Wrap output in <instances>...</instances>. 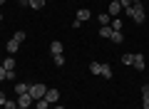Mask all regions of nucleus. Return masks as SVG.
<instances>
[{"mask_svg":"<svg viewBox=\"0 0 149 109\" xmlns=\"http://www.w3.org/2000/svg\"><path fill=\"white\" fill-rule=\"evenodd\" d=\"M124 12H127V15L132 17L137 25H142V22L147 20V12H144V5H142V3H132V5H129Z\"/></svg>","mask_w":149,"mask_h":109,"instance_id":"1","label":"nucleus"},{"mask_svg":"<svg viewBox=\"0 0 149 109\" xmlns=\"http://www.w3.org/2000/svg\"><path fill=\"white\" fill-rule=\"evenodd\" d=\"M45 92H47V87H45L42 82H35V84H30V89H27V94L32 97V102L42 99V97H45Z\"/></svg>","mask_w":149,"mask_h":109,"instance_id":"2","label":"nucleus"},{"mask_svg":"<svg viewBox=\"0 0 149 109\" xmlns=\"http://www.w3.org/2000/svg\"><path fill=\"white\" fill-rule=\"evenodd\" d=\"M45 99H47L50 104H57V99H60V92H57V89H50V87H47V92H45Z\"/></svg>","mask_w":149,"mask_h":109,"instance_id":"3","label":"nucleus"},{"mask_svg":"<svg viewBox=\"0 0 149 109\" xmlns=\"http://www.w3.org/2000/svg\"><path fill=\"white\" fill-rule=\"evenodd\" d=\"M119 12H122V5H119V3H109V8H107V15H109V17H117Z\"/></svg>","mask_w":149,"mask_h":109,"instance_id":"4","label":"nucleus"},{"mask_svg":"<svg viewBox=\"0 0 149 109\" xmlns=\"http://www.w3.org/2000/svg\"><path fill=\"white\" fill-rule=\"evenodd\" d=\"M17 107H32V97L30 94H17Z\"/></svg>","mask_w":149,"mask_h":109,"instance_id":"5","label":"nucleus"},{"mask_svg":"<svg viewBox=\"0 0 149 109\" xmlns=\"http://www.w3.org/2000/svg\"><path fill=\"white\" fill-rule=\"evenodd\" d=\"M92 17V12L87 10V8H82V10H77V17H74V20H80V22H87Z\"/></svg>","mask_w":149,"mask_h":109,"instance_id":"6","label":"nucleus"},{"mask_svg":"<svg viewBox=\"0 0 149 109\" xmlns=\"http://www.w3.org/2000/svg\"><path fill=\"white\" fill-rule=\"evenodd\" d=\"M5 50H8V55H17V50H20V42H17V40H10V42L5 45Z\"/></svg>","mask_w":149,"mask_h":109,"instance_id":"7","label":"nucleus"},{"mask_svg":"<svg viewBox=\"0 0 149 109\" xmlns=\"http://www.w3.org/2000/svg\"><path fill=\"white\" fill-rule=\"evenodd\" d=\"M62 50H65V45L60 40H55L52 45H50V52H52V55H62Z\"/></svg>","mask_w":149,"mask_h":109,"instance_id":"8","label":"nucleus"},{"mask_svg":"<svg viewBox=\"0 0 149 109\" xmlns=\"http://www.w3.org/2000/svg\"><path fill=\"white\" fill-rule=\"evenodd\" d=\"M134 67H137V69H144V67H147V62H144V55H134Z\"/></svg>","mask_w":149,"mask_h":109,"instance_id":"9","label":"nucleus"},{"mask_svg":"<svg viewBox=\"0 0 149 109\" xmlns=\"http://www.w3.org/2000/svg\"><path fill=\"white\" fill-rule=\"evenodd\" d=\"M122 25H124V22L119 20V17H112V22H109V27H112L114 32H122Z\"/></svg>","mask_w":149,"mask_h":109,"instance_id":"10","label":"nucleus"},{"mask_svg":"<svg viewBox=\"0 0 149 109\" xmlns=\"http://www.w3.org/2000/svg\"><path fill=\"white\" fill-rule=\"evenodd\" d=\"M100 77H104V79L112 77V67H109L107 62H102V72H100Z\"/></svg>","mask_w":149,"mask_h":109,"instance_id":"11","label":"nucleus"},{"mask_svg":"<svg viewBox=\"0 0 149 109\" xmlns=\"http://www.w3.org/2000/svg\"><path fill=\"white\" fill-rule=\"evenodd\" d=\"M112 32H114V30H112L109 25H102V27H100V37H107V40H109V37H112Z\"/></svg>","mask_w":149,"mask_h":109,"instance_id":"12","label":"nucleus"},{"mask_svg":"<svg viewBox=\"0 0 149 109\" xmlns=\"http://www.w3.org/2000/svg\"><path fill=\"white\" fill-rule=\"evenodd\" d=\"M50 107H52V104H50V102H47L45 97H42V99H37V102H35V109H50Z\"/></svg>","mask_w":149,"mask_h":109,"instance_id":"13","label":"nucleus"},{"mask_svg":"<svg viewBox=\"0 0 149 109\" xmlns=\"http://www.w3.org/2000/svg\"><path fill=\"white\" fill-rule=\"evenodd\" d=\"M27 89H30V84H25V82L15 84V94H27Z\"/></svg>","mask_w":149,"mask_h":109,"instance_id":"14","label":"nucleus"},{"mask_svg":"<svg viewBox=\"0 0 149 109\" xmlns=\"http://www.w3.org/2000/svg\"><path fill=\"white\" fill-rule=\"evenodd\" d=\"M109 40L114 42V45H122V42H124V35H122V32H112V37H109Z\"/></svg>","mask_w":149,"mask_h":109,"instance_id":"15","label":"nucleus"},{"mask_svg":"<svg viewBox=\"0 0 149 109\" xmlns=\"http://www.w3.org/2000/svg\"><path fill=\"white\" fill-rule=\"evenodd\" d=\"M3 67H5L8 72H13V69H15V57H8L5 62H3Z\"/></svg>","mask_w":149,"mask_h":109,"instance_id":"16","label":"nucleus"},{"mask_svg":"<svg viewBox=\"0 0 149 109\" xmlns=\"http://www.w3.org/2000/svg\"><path fill=\"white\" fill-rule=\"evenodd\" d=\"M97 20H100V27H102V25H109V22H112V17L107 15V12H102V15H97Z\"/></svg>","mask_w":149,"mask_h":109,"instance_id":"17","label":"nucleus"},{"mask_svg":"<svg viewBox=\"0 0 149 109\" xmlns=\"http://www.w3.org/2000/svg\"><path fill=\"white\" fill-rule=\"evenodd\" d=\"M45 3L47 0H30V8L32 10H40V8H45Z\"/></svg>","mask_w":149,"mask_h":109,"instance_id":"18","label":"nucleus"},{"mask_svg":"<svg viewBox=\"0 0 149 109\" xmlns=\"http://www.w3.org/2000/svg\"><path fill=\"white\" fill-rule=\"evenodd\" d=\"M134 62V52H127V55H122V65H132Z\"/></svg>","mask_w":149,"mask_h":109,"instance_id":"19","label":"nucleus"},{"mask_svg":"<svg viewBox=\"0 0 149 109\" xmlns=\"http://www.w3.org/2000/svg\"><path fill=\"white\" fill-rule=\"evenodd\" d=\"M90 72H92V74H100V72H102V62H92V65H90Z\"/></svg>","mask_w":149,"mask_h":109,"instance_id":"20","label":"nucleus"},{"mask_svg":"<svg viewBox=\"0 0 149 109\" xmlns=\"http://www.w3.org/2000/svg\"><path fill=\"white\" fill-rule=\"evenodd\" d=\"M25 37H27L25 32H22V30H17V32H15V37H13V40H17V42H20V45H22V42H25Z\"/></svg>","mask_w":149,"mask_h":109,"instance_id":"21","label":"nucleus"},{"mask_svg":"<svg viewBox=\"0 0 149 109\" xmlns=\"http://www.w3.org/2000/svg\"><path fill=\"white\" fill-rule=\"evenodd\" d=\"M52 57H55V65H57V67L65 65V55H52Z\"/></svg>","mask_w":149,"mask_h":109,"instance_id":"22","label":"nucleus"},{"mask_svg":"<svg viewBox=\"0 0 149 109\" xmlns=\"http://www.w3.org/2000/svg\"><path fill=\"white\" fill-rule=\"evenodd\" d=\"M5 109H17V102H10V99H5V104H3Z\"/></svg>","mask_w":149,"mask_h":109,"instance_id":"23","label":"nucleus"},{"mask_svg":"<svg viewBox=\"0 0 149 109\" xmlns=\"http://www.w3.org/2000/svg\"><path fill=\"white\" fill-rule=\"evenodd\" d=\"M142 109H149V94H142Z\"/></svg>","mask_w":149,"mask_h":109,"instance_id":"24","label":"nucleus"},{"mask_svg":"<svg viewBox=\"0 0 149 109\" xmlns=\"http://www.w3.org/2000/svg\"><path fill=\"white\" fill-rule=\"evenodd\" d=\"M17 5L20 8H30V0H17Z\"/></svg>","mask_w":149,"mask_h":109,"instance_id":"25","label":"nucleus"},{"mask_svg":"<svg viewBox=\"0 0 149 109\" xmlns=\"http://www.w3.org/2000/svg\"><path fill=\"white\" fill-rule=\"evenodd\" d=\"M5 74H8V69L3 67V65H0V79H5Z\"/></svg>","mask_w":149,"mask_h":109,"instance_id":"26","label":"nucleus"},{"mask_svg":"<svg viewBox=\"0 0 149 109\" xmlns=\"http://www.w3.org/2000/svg\"><path fill=\"white\" fill-rule=\"evenodd\" d=\"M5 99H8V97H5V92H0V104H5Z\"/></svg>","mask_w":149,"mask_h":109,"instance_id":"27","label":"nucleus"},{"mask_svg":"<svg viewBox=\"0 0 149 109\" xmlns=\"http://www.w3.org/2000/svg\"><path fill=\"white\" fill-rule=\"evenodd\" d=\"M52 109H65V107H60V104H52Z\"/></svg>","mask_w":149,"mask_h":109,"instance_id":"28","label":"nucleus"},{"mask_svg":"<svg viewBox=\"0 0 149 109\" xmlns=\"http://www.w3.org/2000/svg\"><path fill=\"white\" fill-rule=\"evenodd\" d=\"M129 3H142V0H129Z\"/></svg>","mask_w":149,"mask_h":109,"instance_id":"29","label":"nucleus"},{"mask_svg":"<svg viewBox=\"0 0 149 109\" xmlns=\"http://www.w3.org/2000/svg\"><path fill=\"white\" fill-rule=\"evenodd\" d=\"M17 109H30V107H17Z\"/></svg>","mask_w":149,"mask_h":109,"instance_id":"30","label":"nucleus"},{"mask_svg":"<svg viewBox=\"0 0 149 109\" xmlns=\"http://www.w3.org/2000/svg\"><path fill=\"white\" fill-rule=\"evenodd\" d=\"M109 3H119V0H109Z\"/></svg>","mask_w":149,"mask_h":109,"instance_id":"31","label":"nucleus"},{"mask_svg":"<svg viewBox=\"0 0 149 109\" xmlns=\"http://www.w3.org/2000/svg\"><path fill=\"white\" fill-rule=\"evenodd\" d=\"M3 3H5V0H0V5H3Z\"/></svg>","mask_w":149,"mask_h":109,"instance_id":"32","label":"nucleus"},{"mask_svg":"<svg viewBox=\"0 0 149 109\" xmlns=\"http://www.w3.org/2000/svg\"><path fill=\"white\" fill-rule=\"evenodd\" d=\"M0 17H3V10H0Z\"/></svg>","mask_w":149,"mask_h":109,"instance_id":"33","label":"nucleus"}]
</instances>
